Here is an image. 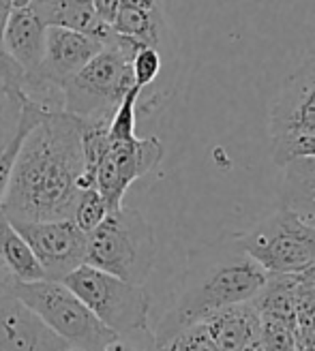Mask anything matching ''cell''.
Instances as JSON below:
<instances>
[{
	"label": "cell",
	"mask_w": 315,
	"mask_h": 351,
	"mask_svg": "<svg viewBox=\"0 0 315 351\" xmlns=\"http://www.w3.org/2000/svg\"><path fill=\"white\" fill-rule=\"evenodd\" d=\"M82 173L80 120L67 112H45L20 148L0 213L9 221L71 219Z\"/></svg>",
	"instance_id": "6da1fadb"
},
{
	"label": "cell",
	"mask_w": 315,
	"mask_h": 351,
	"mask_svg": "<svg viewBox=\"0 0 315 351\" xmlns=\"http://www.w3.org/2000/svg\"><path fill=\"white\" fill-rule=\"evenodd\" d=\"M268 278L270 274L238 247L236 238L200 247L189 259L176 300L152 332L156 345H167L219 311L253 302Z\"/></svg>",
	"instance_id": "7a4b0ae2"
},
{
	"label": "cell",
	"mask_w": 315,
	"mask_h": 351,
	"mask_svg": "<svg viewBox=\"0 0 315 351\" xmlns=\"http://www.w3.org/2000/svg\"><path fill=\"white\" fill-rule=\"evenodd\" d=\"M154 259L156 240L150 223L137 210L120 206L89 234L84 263L144 287Z\"/></svg>",
	"instance_id": "3957f363"
},
{
	"label": "cell",
	"mask_w": 315,
	"mask_h": 351,
	"mask_svg": "<svg viewBox=\"0 0 315 351\" xmlns=\"http://www.w3.org/2000/svg\"><path fill=\"white\" fill-rule=\"evenodd\" d=\"M84 173L82 189H97L112 210L122 206L129 186L150 173L163 159V144L156 137L110 139L103 133H93L82 139Z\"/></svg>",
	"instance_id": "277c9868"
},
{
	"label": "cell",
	"mask_w": 315,
	"mask_h": 351,
	"mask_svg": "<svg viewBox=\"0 0 315 351\" xmlns=\"http://www.w3.org/2000/svg\"><path fill=\"white\" fill-rule=\"evenodd\" d=\"M0 291H7L22 300L54 335L73 349L103 351L112 341H116L114 332L105 328L80 302V298L58 280L20 283L5 274L0 278Z\"/></svg>",
	"instance_id": "5b68a950"
},
{
	"label": "cell",
	"mask_w": 315,
	"mask_h": 351,
	"mask_svg": "<svg viewBox=\"0 0 315 351\" xmlns=\"http://www.w3.org/2000/svg\"><path fill=\"white\" fill-rule=\"evenodd\" d=\"M139 47L142 45L116 34L112 45H105L62 86V112L78 120L112 118L120 101L135 86L131 60Z\"/></svg>",
	"instance_id": "8992f818"
},
{
	"label": "cell",
	"mask_w": 315,
	"mask_h": 351,
	"mask_svg": "<svg viewBox=\"0 0 315 351\" xmlns=\"http://www.w3.org/2000/svg\"><path fill=\"white\" fill-rule=\"evenodd\" d=\"M234 238L270 276H296L315 263V225L288 206Z\"/></svg>",
	"instance_id": "52a82bcc"
},
{
	"label": "cell",
	"mask_w": 315,
	"mask_h": 351,
	"mask_svg": "<svg viewBox=\"0 0 315 351\" xmlns=\"http://www.w3.org/2000/svg\"><path fill=\"white\" fill-rule=\"evenodd\" d=\"M60 283L71 289L80 302L116 337L148 328L150 298L144 287L131 285L86 263Z\"/></svg>",
	"instance_id": "ba28073f"
},
{
	"label": "cell",
	"mask_w": 315,
	"mask_h": 351,
	"mask_svg": "<svg viewBox=\"0 0 315 351\" xmlns=\"http://www.w3.org/2000/svg\"><path fill=\"white\" fill-rule=\"evenodd\" d=\"M37 257L45 280H65L84 266L89 234H84L73 219L60 221H11Z\"/></svg>",
	"instance_id": "9c48e42d"
},
{
	"label": "cell",
	"mask_w": 315,
	"mask_h": 351,
	"mask_svg": "<svg viewBox=\"0 0 315 351\" xmlns=\"http://www.w3.org/2000/svg\"><path fill=\"white\" fill-rule=\"evenodd\" d=\"M268 133L272 146L299 137H315V56L279 88L268 110Z\"/></svg>",
	"instance_id": "30bf717a"
},
{
	"label": "cell",
	"mask_w": 315,
	"mask_h": 351,
	"mask_svg": "<svg viewBox=\"0 0 315 351\" xmlns=\"http://www.w3.org/2000/svg\"><path fill=\"white\" fill-rule=\"evenodd\" d=\"M67 347L22 300L0 291V351H62Z\"/></svg>",
	"instance_id": "8fae6325"
},
{
	"label": "cell",
	"mask_w": 315,
	"mask_h": 351,
	"mask_svg": "<svg viewBox=\"0 0 315 351\" xmlns=\"http://www.w3.org/2000/svg\"><path fill=\"white\" fill-rule=\"evenodd\" d=\"M45 32L47 26L30 7V3H15L9 15L7 28L3 32V43L13 60L24 69L28 82L37 75L43 49H45ZM28 86V84H26Z\"/></svg>",
	"instance_id": "7c38bea8"
},
{
	"label": "cell",
	"mask_w": 315,
	"mask_h": 351,
	"mask_svg": "<svg viewBox=\"0 0 315 351\" xmlns=\"http://www.w3.org/2000/svg\"><path fill=\"white\" fill-rule=\"evenodd\" d=\"M219 351H259L261 322L253 302L219 311L200 324Z\"/></svg>",
	"instance_id": "4fadbf2b"
},
{
	"label": "cell",
	"mask_w": 315,
	"mask_h": 351,
	"mask_svg": "<svg viewBox=\"0 0 315 351\" xmlns=\"http://www.w3.org/2000/svg\"><path fill=\"white\" fill-rule=\"evenodd\" d=\"M30 7L37 11L47 28L58 26L75 30L103 45H112L116 41L114 28L97 15L93 3H82V0H30Z\"/></svg>",
	"instance_id": "5bb4252c"
},
{
	"label": "cell",
	"mask_w": 315,
	"mask_h": 351,
	"mask_svg": "<svg viewBox=\"0 0 315 351\" xmlns=\"http://www.w3.org/2000/svg\"><path fill=\"white\" fill-rule=\"evenodd\" d=\"M0 266L20 283L45 280L37 257L32 255L26 240L15 232L13 223L0 213Z\"/></svg>",
	"instance_id": "9a60e30c"
},
{
	"label": "cell",
	"mask_w": 315,
	"mask_h": 351,
	"mask_svg": "<svg viewBox=\"0 0 315 351\" xmlns=\"http://www.w3.org/2000/svg\"><path fill=\"white\" fill-rule=\"evenodd\" d=\"M285 206L315 225V156L283 167Z\"/></svg>",
	"instance_id": "2e32d148"
},
{
	"label": "cell",
	"mask_w": 315,
	"mask_h": 351,
	"mask_svg": "<svg viewBox=\"0 0 315 351\" xmlns=\"http://www.w3.org/2000/svg\"><path fill=\"white\" fill-rule=\"evenodd\" d=\"M112 28L116 34L131 39L137 45L159 49V45L163 41V34H165L163 11L161 9L142 11V9L122 7Z\"/></svg>",
	"instance_id": "e0dca14e"
},
{
	"label": "cell",
	"mask_w": 315,
	"mask_h": 351,
	"mask_svg": "<svg viewBox=\"0 0 315 351\" xmlns=\"http://www.w3.org/2000/svg\"><path fill=\"white\" fill-rule=\"evenodd\" d=\"M47 110H43L41 105H37L34 101L26 99L24 103V112H22V125H20V131L17 135L11 139V144L0 152V208H3V202H5V195H7V189H9V182H11V173H13V167H15V161H17V154H20V148L24 144L26 135L30 133V129L37 125V122L45 116Z\"/></svg>",
	"instance_id": "ac0fdd59"
},
{
	"label": "cell",
	"mask_w": 315,
	"mask_h": 351,
	"mask_svg": "<svg viewBox=\"0 0 315 351\" xmlns=\"http://www.w3.org/2000/svg\"><path fill=\"white\" fill-rule=\"evenodd\" d=\"M24 103V93L0 82V152L11 144V139L20 131Z\"/></svg>",
	"instance_id": "d6986e66"
},
{
	"label": "cell",
	"mask_w": 315,
	"mask_h": 351,
	"mask_svg": "<svg viewBox=\"0 0 315 351\" xmlns=\"http://www.w3.org/2000/svg\"><path fill=\"white\" fill-rule=\"evenodd\" d=\"M110 213H112V208L108 206V202L103 199V195L97 189H82L71 219L84 234H91Z\"/></svg>",
	"instance_id": "ffe728a7"
},
{
	"label": "cell",
	"mask_w": 315,
	"mask_h": 351,
	"mask_svg": "<svg viewBox=\"0 0 315 351\" xmlns=\"http://www.w3.org/2000/svg\"><path fill=\"white\" fill-rule=\"evenodd\" d=\"M139 99H142V90L137 86H133L131 90L125 95V99L120 101V105L116 108V112L110 118V127H108V137L110 139H133L135 135V127H137V105Z\"/></svg>",
	"instance_id": "44dd1931"
},
{
	"label": "cell",
	"mask_w": 315,
	"mask_h": 351,
	"mask_svg": "<svg viewBox=\"0 0 315 351\" xmlns=\"http://www.w3.org/2000/svg\"><path fill=\"white\" fill-rule=\"evenodd\" d=\"M261 322V351H299L296 343V330L292 324L277 319V317H264L259 315Z\"/></svg>",
	"instance_id": "7402d4cb"
},
{
	"label": "cell",
	"mask_w": 315,
	"mask_h": 351,
	"mask_svg": "<svg viewBox=\"0 0 315 351\" xmlns=\"http://www.w3.org/2000/svg\"><path fill=\"white\" fill-rule=\"evenodd\" d=\"M161 51L156 47H139L131 60V73H133V84L139 90H146L152 86L161 73Z\"/></svg>",
	"instance_id": "603a6c76"
},
{
	"label": "cell",
	"mask_w": 315,
	"mask_h": 351,
	"mask_svg": "<svg viewBox=\"0 0 315 351\" xmlns=\"http://www.w3.org/2000/svg\"><path fill=\"white\" fill-rule=\"evenodd\" d=\"M103 351H161V347L156 345V339L152 335V330H137L125 337H116Z\"/></svg>",
	"instance_id": "cb8c5ba5"
},
{
	"label": "cell",
	"mask_w": 315,
	"mask_h": 351,
	"mask_svg": "<svg viewBox=\"0 0 315 351\" xmlns=\"http://www.w3.org/2000/svg\"><path fill=\"white\" fill-rule=\"evenodd\" d=\"M0 82H5L13 88H17L20 93H26L28 77L24 73V69L13 60V56L7 51L3 39H0ZM26 97V95H24Z\"/></svg>",
	"instance_id": "d4e9b609"
},
{
	"label": "cell",
	"mask_w": 315,
	"mask_h": 351,
	"mask_svg": "<svg viewBox=\"0 0 315 351\" xmlns=\"http://www.w3.org/2000/svg\"><path fill=\"white\" fill-rule=\"evenodd\" d=\"M93 7L105 24L114 26L116 17L122 9V0H93Z\"/></svg>",
	"instance_id": "484cf974"
},
{
	"label": "cell",
	"mask_w": 315,
	"mask_h": 351,
	"mask_svg": "<svg viewBox=\"0 0 315 351\" xmlns=\"http://www.w3.org/2000/svg\"><path fill=\"white\" fill-rule=\"evenodd\" d=\"M294 280H296V287H299V289L315 293V263H313V266H309L307 270H303L301 274H296Z\"/></svg>",
	"instance_id": "4316f807"
},
{
	"label": "cell",
	"mask_w": 315,
	"mask_h": 351,
	"mask_svg": "<svg viewBox=\"0 0 315 351\" xmlns=\"http://www.w3.org/2000/svg\"><path fill=\"white\" fill-rule=\"evenodd\" d=\"M163 0H122V7L129 9H142V11H156L161 9Z\"/></svg>",
	"instance_id": "83f0119b"
},
{
	"label": "cell",
	"mask_w": 315,
	"mask_h": 351,
	"mask_svg": "<svg viewBox=\"0 0 315 351\" xmlns=\"http://www.w3.org/2000/svg\"><path fill=\"white\" fill-rule=\"evenodd\" d=\"M13 0H0V39H3V32L7 28V22H9V15L13 11Z\"/></svg>",
	"instance_id": "f1b7e54d"
},
{
	"label": "cell",
	"mask_w": 315,
	"mask_h": 351,
	"mask_svg": "<svg viewBox=\"0 0 315 351\" xmlns=\"http://www.w3.org/2000/svg\"><path fill=\"white\" fill-rule=\"evenodd\" d=\"M62 351H80V349H73V347H67V349H62Z\"/></svg>",
	"instance_id": "f546056e"
},
{
	"label": "cell",
	"mask_w": 315,
	"mask_h": 351,
	"mask_svg": "<svg viewBox=\"0 0 315 351\" xmlns=\"http://www.w3.org/2000/svg\"><path fill=\"white\" fill-rule=\"evenodd\" d=\"M13 3H30V0H13Z\"/></svg>",
	"instance_id": "4dcf8cb0"
},
{
	"label": "cell",
	"mask_w": 315,
	"mask_h": 351,
	"mask_svg": "<svg viewBox=\"0 0 315 351\" xmlns=\"http://www.w3.org/2000/svg\"><path fill=\"white\" fill-rule=\"evenodd\" d=\"M82 3H93V0H82Z\"/></svg>",
	"instance_id": "1f68e13d"
}]
</instances>
